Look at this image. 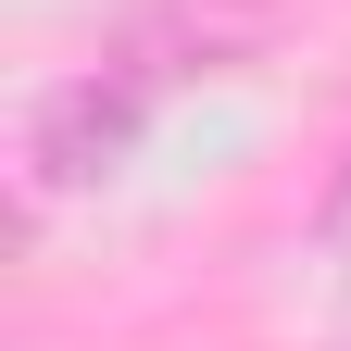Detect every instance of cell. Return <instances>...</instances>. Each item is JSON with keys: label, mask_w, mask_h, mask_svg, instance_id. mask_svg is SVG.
Returning <instances> with one entry per match:
<instances>
[{"label": "cell", "mask_w": 351, "mask_h": 351, "mask_svg": "<svg viewBox=\"0 0 351 351\" xmlns=\"http://www.w3.org/2000/svg\"><path fill=\"white\" fill-rule=\"evenodd\" d=\"M314 226H326V239H351V151H339V176H326V201H314Z\"/></svg>", "instance_id": "2"}, {"label": "cell", "mask_w": 351, "mask_h": 351, "mask_svg": "<svg viewBox=\"0 0 351 351\" xmlns=\"http://www.w3.org/2000/svg\"><path fill=\"white\" fill-rule=\"evenodd\" d=\"M138 113H151V88L138 75H75V88H51L38 101V125H25V163H38V189H101V176L138 151Z\"/></svg>", "instance_id": "1"}]
</instances>
